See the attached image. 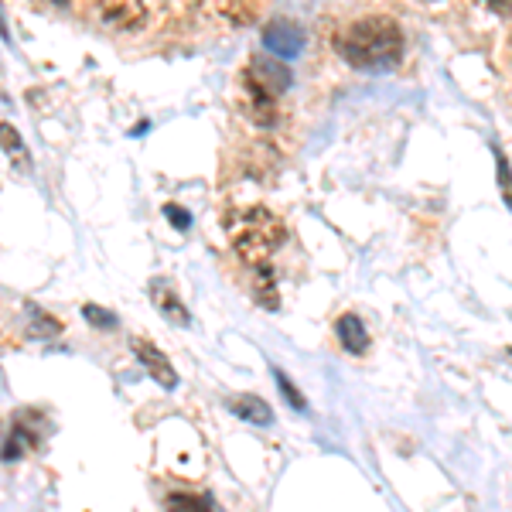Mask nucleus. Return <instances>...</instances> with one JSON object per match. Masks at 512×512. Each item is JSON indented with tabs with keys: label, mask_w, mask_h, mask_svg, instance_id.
Wrapping results in <instances>:
<instances>
[{
	"label": "nucleus",
	"mask_w": 512,
	"mask_h": 512,
	"mask_svg": "<svg viewBox=\"0 0 512 512\" xmlns=\"http://www.w3.org/2000/svg\"><path fill=\"white\" fill-rule=\"evenodd\" d=\"M338 52L355 69H393L403 59V31L393 18H383V14L362 18L338 35Z\"/></svg>",
	"instance_id": "1"
},
{
	"label": "nucleus",
	"mask_w": 512,
	"mask_h": 512,
	"mask_svg": "<svg viewBox=\"0 0 512 512\" xmlns=\"http://www.w3.org/2000/svg\"><path fill=\"white\" fill-rule=\"evenodd\" d=\"M229 236H233V250L239 253V260L256 270V267H267L280 246L287 243V226L270 209L253 205V209L239 212L233 219Z\"/></svg>",
	"instance_id": "2"
},
{
	"label": "nucleus",
	"mask_w": 512,
	"mask_h": 512,
	"mask_svg": "<svg viewBox=\"0 0 512 512\" xmlns=\"http://www.w3.org/2000/svg\"><path fill=\"white\" fill-rule=\"evenodd\" d=\"M263 45H267V52L280 55V59H294L304 48L301 24H294L291 18H274L263 28Z\"/></svg>",
	"instance_id": "3"
},
{
	"label": "nucleus",
	"mask_w": 512,
	"mask_h": 512,
	"mask_svg": "<svg viewBox=\"0 0 512 512\" xmlns=\"http://www.w3.org/2000/svg\"><path fill=\"white\" fill-rule=\"evenodd\" d=\"M243 113L260 127H270L277 120V96L263 89L250 72H243Z\"/></svg>",
	"instance_id": "4"
},
{
	"label": "nucleus",
	"mask_w": 512,
	"mask_h": 512,
	"mask_svg": "<svg viewBox=\"0 0 512 512\" xmlns=\"http://www.w3.org/2000/svg\"><path fill=\"white\" fill-rule=\"evenodd\" d=\"M147 11L140 0H99V21L113 31H137Z\"/></svg>",
	"instance_id": "5"
},
{
	"label": "nucleus",
	"mask_w": 512,
	"mask_h": 512,
	"mask_svg": "<svg viewBox=\"0 0 512 512\" xmlns=\"http://www.w3.org/2000/svg\"><path fill=\"white\" fill-rule=\"evenodd\" d=\"M130 349H134L137 359L144 362V369H147V373H151L154 379H158L164 390H175V386H178V373H175V366L168 362V355L158 352L151 342H144V338H134V342H130Z\"/></svg>",
	"instance_id": "6"
},
{
	"label": "nucleus",
	"mask_w": 512,
	"mask_h": 512,
	"mask_svg": "<svg viewBox=\"0 0 512 512\" xmlns=\"http://www.w3.org/2000/svg\"><path fill=\"white\" fill-rule=\"evenodd\" d=\"M246 72H250V76L260 82L263 89H270L274 96H280V93H287V89H291V72H287V65H280V62L253 59Z\"/></svg>",
	"instance_id": "7"
},
{
	"label": "nucleus",
	"mask_w": 512,
	"mask_h": 512,
	"mask_svg": "<svg viewBox=\"0 0 512 512\" xmlns=\"http://www.w3.org/2000/svg\"><path fill=\"white\" fill-rule=\"evenodd\" d=\"M229 410L239 417V420H246V424H253V427H267V424H274V410L267 407V400H260V396H253V393H243V396H233L229 400Z\"/></svg>",
	"instance_id": "8"
},
{
	"label": "nucleus",
	"mask_w": 512,
	"mask_h": 512,
	"mask_svg": "<svg viewBox=\"0 0 512 512\" xmlns=\"http://www.w3.org/2000/svg\"><path fill=\"white\" fill-rule=\"evenodd\" d=\"M335 332H338V342H342L345 352L362 355L369 349V332H366V325H362L359 315H342L335 325Z\"/></svg>",
	"instance_id": "9"
},
{
	"label": "nucleus",
	"mask_w": 512,
	"mask_h": 512,
	"mask_svg": "<svg viewBox=\"0 0 512 512\" xmlns=\"http://www.w3.org/2000/svg\"><path fill=\"white\" fill-rule=\"evenodd\" d=\"M151 297H154V304H158L161 315L168 318L171 325H188V321H192V318H188V308L178 301V294L171 291V287L164 284V280H161V284H154V287H151Z\"/></svg>",
	"instance_id": "10"
},
{
	"label": "nucleus",
	"mask_w": 512,
	"mask_h": 512,
	"mask_svg": "<svg viewBox=\"0 0 512 512\" xmlns=\"http://www.w3.org/2000/svg\"><path fill=\"white\" fill-rule=\"evenodd\" d=\"M0 147H4V154L14 161V168H28V147H24L21 134L11 123H0Z\"/></svg>",
	"instance_id": "11"
},
{
	"label": "nucleus",
	"mask_w": 512,
	"mask_h": 512,
	"mask_svg": "<svg viewBox=\"0 0 512 512\" xmlns=\"http://www.w3.org/2000/svg\"><path fill=\"white\" fill-rule=\"evenodd\" d=\"M256 301L263 304V308H270L274 311L277 304H280V297H277V284H274V274H267V267H256Z\"/></svg>",
	"instance_id": "12"
},
{
	"label": "nucleus",
	"mask_w": 512,
	"mask_h": 512,
	"mask_svg": "<svg viewBox=\"0 0 512 512\" xmlns=\"http://www.w3.org/2000/svg\"><path fill=\"white\" fill-rule=\"evenodd\" d=\"M82 318H86L93 328H106V332H113V328H117V315H113V311H106V308H96V304H86V308H82Z\"/></svg>",
	"instance_id": "13"
},
{
	"label": "nucleus",
	"mask_w": 512,
	"mask_h": 512,
	"mask_svg": "<svg viewBox=\"0 0 512 512\" xmlns=\"http://www.w3.org/2000/svg\"><path fill=\"white\" fill-rule=\"evenodd\" d=\"M168 502L171 509H212L216 502H212V495H168Z\"/></svg>",
	"instance_id": "14"
},
{
	"label": "nucleus",
	"mask_w": 512,
	"mask_h": 512,
	"mask_svg": "<svg viewBox=\"0 0 512 512\" xmlns=\"http://www.w3.org/2000/svg\"><path fill=\"white\" fill-rule=\"evenodd\" d=\"M59 332H62L59 321H55L52 315H38V311H35V325L28 328L31 338H48V335H59Z\"/></svg>",
	"instance_id": "15"
},
{
	"label": "nucleus",
	"mask_w": 512,
	"mask_h": 512,
	"mask_svg": "<svg viewBox=\"0 0 512 512\" xmlns=\"http://www.w3.org/2000/svg\"><path fill=\"white\" fill-rule=\"evenodd\" d=\"M495 168H499V188H502V198H506V205L512 209V171H509V161L502 158L499 151H495Z\"/></svg>",
	"instance_id": "16"
},
{
	"label": "nucleus",
	"mask_w": 512,
	"mask_h": 512,
	"mask_svg": "<svg viewBox=\"0 0 512 512\" xmlns=\"http://www.w3.org/2000/svg\"><path fill=\"white\" fill-rule=\"evenodd\" d=\"M277 386H280V390H284L287 403H291L294 410H304V407H308V403H304V396H301V390H297V386H291V379H287L284 373H280V369H277Z\"/></svg>",
	"instance_id": "17"
},
{
	"label": "nucleus",
	"mask_w": 512,
	"mask_h": 512,
	"mask_svg": "<svg viewBox=\"0 0 512 512\" xmlns=\"http://www.w3.org/2000/svg\"><path fill=\"white\" fill-rule=\"evenodd\" d=\"M164 216H168V222L178 229V233H185V229L192 226V216H188V212L181 209V205H164Z\"/></svg>",
	"instance_id": "18"
},
{
	"label": "nucleus",
	"mask_w": 512,
	"mask_h": 512,
	"mask_svg": "<svg viewBox=\"0 0 512 512\" xmlns=\"http://www.w3.org/2000/svg\"><path fill=\"white\" fill-rule=\"evenodd\" d=\"M478 7H485L489 14H495V18H509L512 14V0H475Z\"/></svg>",
	"instance_id": "19"
},
{
	"label": "nucleus",
	"mask_w": 512,
	"mask_h": 512,
	"mask_svg": "<svg viewBox=\"0 0 512 512\" xmlns=\"http://www.w3.org/2000/svg\"><path fill=\"white\" fill-rule=\"evenodd\" d=\"M506 355H509V359H512V349H509V352H506Z\"/></svg>",
	"instance_id": "20"
}]
</instances>
